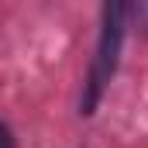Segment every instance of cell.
<instances>
[{"mask_svg":"<svg viewBox=\"0 0 148 148\" xmlns=\"http://www.w3.org/2000/svg\"><path fill=\"white\" fill-rule=\"evenodd\" d=\"M124 17L127 7L124 3H110L103 7V31H100V45H97V59L90 69V83H86V97H83V114H93V107L100 103L103 86L110 83L114 69H117V55H121V41H124Z\"/></svg>","mask_w":148,"mask_h":148,"instance_id":"1","label":"cell"},{"mask_svg":"<svg viewBox=\"0 0 148 148\" xmlns=\"http://www.w3.org/2000/svg\"><path fill=\"white\" fill-rule=\"evenodd\" d=\"M0 148H14V138H10V131L0 124Z\"/></svg>","mask_w":148,"mask_h":148,"instance_id":"2","label":"cell"}]
</instances>
